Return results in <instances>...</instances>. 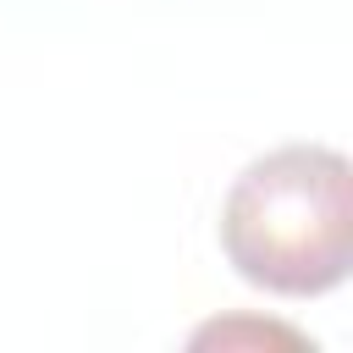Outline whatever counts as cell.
Listing matches in <instances>:
<instances>
[{
  "mask_svg": "<svg viewBox=\"0 0 353 353\" xmlns=\"http://www.w3.org/2000/svg\"><path fill=\"white\" fill-rule=\"evenodd\" d=\"M226 265L265 292L320 298L353 270V165L325 143H281L237 171L221 204Z\"/></svg>",
  "mask_w": 353,
  "mask_h": 353,
  "instance_id": "cell-1",
  "label": "cell"
}]
</instances>
